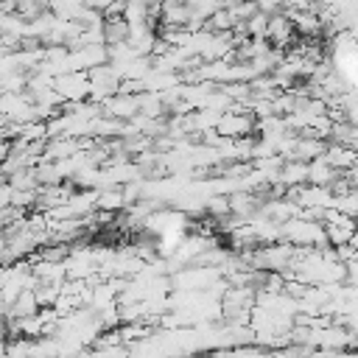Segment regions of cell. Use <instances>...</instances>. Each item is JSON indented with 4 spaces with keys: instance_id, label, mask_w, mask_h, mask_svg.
I'll return each instance as SVG.
<instances>
[{
    "instance_id": "4",
    "label": "cell",
    "mask_w": 358,
    "mask_h": 358,
    "mask_svg": "<svg viewBox=\"0 0 358 358\" xmlns=\"http://www.w3.org/2000/svg\"><path fill=\"white\" fill-rule=\"evenodd\" d=\"M305 173H308V162H302V159H288V162H280L277 179L285 182V185H299V182H305Z\"/></svg>"
},
{
    "instance_id": "3",
    "label": "cell",
    "mask_w": 358,
    "mask_h": 358,
    "mask_svg": "<svg viewBox=\"0 0 358 358\" xmlns=\"http://www.w3.org/2000/svg\"><path fill=\"white\" fill-rule=\"evenodd\" d=\"M227 201H229V213H235V215H252L260 207V199L255 193H243V190H235Z\"/></svg>"
},
{
    "instance_id": "1",
    "label": "cell",
    "mask_w": 358,
    "mask_h": 358,
    "mask_svg": "<svg viewBox=\"0 0 358 358\" xmlns=\"http://www.w3.org/2000/svg\"><path fill=\"white\" fill-rule=\"evenodd\" d=\"M291 34H294L291 20L274 11V14L268 17V22H266V39H268L271 45H277V48H285V45L291 42Z\"/></svg>"
},
{
    "instance_id": "2",
    "label": "cell",
    "mask_w": 358,
    "mask_h": 358,
    "mask_svg": "<svg viewBox=\"0 0 358 358\" xmlns=\"http://www.w3.org/2000/svg\"><path fill=\"white\" fill-rule=\"evenodd\" d=\"M336 168L333 165H327L322 157H313L310 162H308V173H305V182H310V185H333V179H336Z\"/></svg>"
}]
</instances>
